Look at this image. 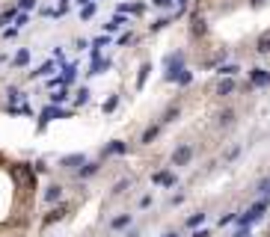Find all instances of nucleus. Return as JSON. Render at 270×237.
I'll return each mask as SVG.
<instances>
[{
    "mask_svg": "<svg viewBox=\"0 0 270 237\" xmlns=\"http://www.w3.org/2000/svg\"><path fill=\"white\" fill-rule=\"evenodd\" d=\"M152 184H155V187H163V190L178 187V169L169 166V169H158V172H152Z\"/></svg>",
    "mask_w": 270,
    "mask_h": 237,
    "instance_id": "3",
    "label": "nucleus"
},
{
    "mask_svg": "<svg viewBox=\"0 0 270 237\" xmlns=\"http://www.w3.org/2000/svg\"><path fill=\"white\" fill-rule=\"evenodd\" d=\"M116 9H119V12H125V15H131V18L146 15V3H119Z\"/></svg>",
    "mask_w": 270,
    "mask_h": 237,
    "instance_id": "19",
    "label": "nucleus"
},
{
    "mask_svg": "<svg viewBox=\"0 0 270 237\" xmlns=\"http://www.w3.org/2000/svg\"><path fill=\"white\" fill-rule=\"evenodd\" d=\"M68 116H71V110H65V107H59V104H48V107L39 113V131H45V125H48V122L68 119Z\"/></svg>",
    "mask_w": 270,
    "mask_h": 237,
    "instance_id": "4",
    "label": "nucleus"
},
{
    "mask_svg": "<svg viewBox=\"0 0 270 237\" xmlns=\"http://www.w3.org/2000/svg\"><path fill=\"white\" fill-rule=\"evenodd\" d=\"M131 148H128V142L125 140H110L104 148H101V160H107V157H125Z\"/></svg>",
    "mask_w": 270,
    "mask_h": 237,
    "instance_id": "8",
    "label": "nucleus"
},
{
    "mask_svg": "<svg viewBox=\"0 0 270 237\" xmlns=\"http://www.w3.org/2000/svg\"><path fill=\"white\" fill-rule=\"evenodd\" d=\"M265 3H268V0H250V6H253V9H259V6H265Z\"/></svg>",
    "mask_w": 270,
    "mask_h": 237,
    "instance_id": "47",
    "label": "nucleus"
},
{
    "mask_svg": "<svg viewBox=\"0 0 270 237\" xmlns=\"http://www.w3.org/2000/svg\"><path fill=\"white\" fill-rule=\"evenodd\" d=\"M77 6H86V3H98V0H74Z\"/></svg>",
    "mask_w": 270,
    "mask_h": 237,
    "instance_id": "48",
    "label": "nucleus"
},
{
    "mask_svg": "<svg viewBox=\"0 0 270 237\" xmlns=\"http://www.w3.org/2000/svg\"><path fill=\"white\" fill-rule=\"evenodd\" d=\"M172 83H175V86H190V83H193V71L184 65V68L175 74V80H172Z\"/></svg>",
    "mask_w": 270,
    "mask_h": 237,
    "instance_id": "27",
    "label": "nucleus"
},
{
    "mask_svg": "<svg viewBox=\"0 0 270 237\" xmlns=\"http://www.w3.org/2000/svg\"><path fill=\"white\" fill-rule=\"evenodd\" d=\"M137 208H140V211L155 208V193H143V196H140V202H137Z\"/></svg>",
    "mask_w": 270,
    "mask_h": 237,
    "instance_id": "33",
    "label": "nucleus"
},
{
    "mask_svg": "<svg viewBox=\"0 0 270 237\" xmlns=\"http://www.w3.org/2000/svg\"><path fill=\"white\" fill-rule=\"evenodd\" d=\"M247 237H253V235H247Z\"/></svg>",
    "mask_w": 270,
    "mask_h": 237,
    "instance_id": "49",
    "label": "nucleus"
},
{
    "mask_svg": "<svg viewBox=\"0 0 270 237\" xmlns=\"http://www.w3.org/2000/svg\"><path fill=\"white\" fill-rule=\"evenodd\" d=\"M30 56H33L30 47H18V53L9 59V65H12V68H27V65H30Z\"/></svg>",
    "mask_w": 270,
    "mask_h": 237,
    "instance_id": "18",
    "label": "nucleus"
},
{
    "mask_svg": "<svg viewBox=\"0 0 270 237\" xmlns=\"http://www.w3.org/2000/svg\"><path fill=\"white\" fill-rule=\"evenodd\" d=\"M59 3H62V0H59Z\"/></svg>",
    "mask_w": 270,
    "mask_h": 237,
    "instance_id": "50",
    "label": "nucleus"
},
{
    "mask_svg": "<svg viewBox=\"0 0 270 237\" xmlns=\"http://www.w3.org/2000/svg\"><path fill=\"white\" fill-rule=\"evenodd\" d=\"M48 98H51V104H59V107H62V104L68 101V89H65V86H56Z\"/></svg>",
    "mask_w": 270,
    "mask_h": 237,
    "instance_id": "28",
    "label": "nucleus"
},
{
    "mask_svg": "<svg viewBox=\"0 0 270 237\" xmlns=\"http://www.w3.org/2000/svg\"><path fill=\"white\" fill-rule=\"evenodd\" d=\"M238 89H241V86H238L235 77H220V83L214 86V95H220V98H232Z\"/></svg>",
    "mask_w": 270,
    "mask_h": 237,
    "instance_id": "12",
    "label": "nucleus"
},
{
    "mask_svg": "<svg viewBox=\"0 0 270 237\" xmlns=\"http://www.w3.org/2000/svg\"><path fill=\"white\" fill-rule=\"evenodd\" d=\"M110 65H113V62H110V56H95V59H92L89 74H107V71H110Z\"/></svg>",
    "mask_w": 270,
    "mask_h": 237,
    "instance_id": "20",
    "label": "nucleus"
},
{
    "mask_svg": "<svg viewBox=\"0 0 270 237\" xmlns=\"http://www.w3.org/2000/svg\"><path fill=\"white\" fill-rule=\"evenodd\" d=\"M256 53H262V56H268L270 53V30L268 33H262V36L256 39Z\"/></svg>",
    "mask_w": 270,
    "mask_h": 237,
    "instance_id": "26",
    "label": "nucleus"
},
{
    "mask_svg": "<svg viewBox=\"0 0 270 237\" xmlns=\"http://www.w3.org/2000/svg\"><path fill=\"white\" fill-rule=\"evenodd\" d=\"M250 83L256 89H270V68H262V65L250 68Z\"/></svg>",
    "mask_w": 270,
    "mask_h": 237,
    "instance_id": "11",
    "label": "nucleus"
},
{
    "mask_svg": "<svg viewBox=\"0 0 270 237\" xmlns=\"http://www.w3.org/2000/svg\"><path fill=\"white\" fill-rule=\"evenodd\" d=\"M0 36H3V39H6V42H12V39H18V27H15V24H12V27H9V24H6V27H3V33H0Z\"/></svg>",
    "mask_w": 270,
    "mask_h": 237,
    "instance_id": "37",
    "label": "nucleus"
},
{
    "mask_svg": "<svg viewBox=\"0 0 270 237\" xmlns=\"http://www.w3.org/2000/svg\"><path fill=\"white\" fill-rule=\"evenodd\" d=\"M15 3H18L21 12H36L39 9V0H15Z\"/></svg>",
    "mask_w": 270,
    "mask_h": 237,
    "instance_id": "34",
    "label": "nucleus"
},
{
    "mask_svg": "<svg viewBox=\"0 0 270 237\" xmlns=\"http://www.w3.org/2000/svg\"><path fill=\"white\" fill-rule=\"evenodd\" d=\"M217 74H220V77H238V74H241V65H238V62H220V65H217Z\"/></svg>",
    "mask_w": 270,
    "mask_h": 237,
    "instance_id": "23",
    "label": "nucleus"
},
{
    "mask_svg": "<svg viewBox=\"0 0 270 237\" xmlns=\"http://www.w3.org/2000/svg\"><path fill=\"white\" fill-rule=\"evenodd\" d=\"M122 237H143V229L140 226H131L128 232H122Z\"/></svg>",
    "mask_w": 270,
    "mask_h": 237,
    "instance_id": "44",
    "label": "nucleus"
},
{
    "mask_svg": "<svg viewBox=\"0 0 270 237\" xmlns=\"http://www.w3.org/2000/svg\"><path fill=\"white\" fill-rule=\"evenodd\" d=\"M134 223H137V217H134L131 211H116V214L107 220V235H122V232H128Z\"/></svg>",
    "mask_w": 270,
    "mask_h": 237,
    "instance_id": "2",
    "label": "nucleus"
},
{
    "mask_svg": "<svg viewBox=\"0 0 270 237\" xmlns=\"http://www.w3.org/2000/svg\"><path fill=\"white\" fill-rule=\"evenodd\" d=\"M175 21V12H166V15H161V18H155L152 24H149V36H155V33H161L163 27H169Z\"/></svg>",
    "mask_w": 270,
    "mask_h": 237,
    "instance_id": "17",
    "label": "nucleus"
},
{
    "mask_svg": "<svg viewBox=\"0 0 270 237\" xmlns=\"http://www.w3.org/2000/svg\"><path fill=\"white\" fill-rule=\"evenodd\" d=\"M65 199V187L59 184V181H51L48 187H45V193H42V202L45 205H56V202H62Z\"/></svg>",
    "mask_w": 270,
    "mask_h": 237,
    "instance_id": "10",
    "label": "nucleus"
},
{
    "mask_svg": "<svg viewBox=\"0 0 270 237\" xmlns=\"http://www.w3.org/2000/svg\"><path fill=\"white\" fill-rule=\"evenodd\" d=\"M68 217V205L65 202H56V205H51V211L42 217V229H51L54 223H62Z\"/></svg>",
    "mask_w": 270,
    "mask_h": 237,
    "instance_id": "5",
    "label": "nucleus"
},
{
    "mask_svg": "<svg viewBox=\"0 0 270 237\" xmlns=\"http://www.w3.org/2000/svg\"><path fill=\"white\" fill-rule=\"evenodd\" d=\"M36 12H39L42 18H54V12H56V9H54V6H39Z\"/></svg>",
    "mask_w": 270,
    "mask_h": 237,
    "instance_id": "41",
    "label": "nucleus"
},
{
    "mask_svg": "<svg viewBox=\"0 0 270 237\" xmlns=\"http://www.w3.org/2000/svg\"><path fill=\"white\" fill-rule=\"evenodd\" d=\"M77 9H80V21H92V18H95V12H98V9H95V3H86V6H77Z\"/></svg>",
    "mask_w": 270,
    "mask_h": 237,
    "instance_id": "31",
    "label": "nucleus"
},
{
    "mask_svg": "<svg viewBox=\"0 0 270 237\" xmlns=\"http://www.w3.org/2000/svg\"><path fill=\"white\" fill-rule=\"evenodd\" d=\"M116 107H119V95L113 92V95H110V98L101 104V113H104V116H110V113H116Z\"/></svg>",
    "mask_w": 270,
    "mask_h": 237,
    "instance_id": "30",
    "label": "nucleus"
},
{
    "mask_svg": "<svg viewBox=\"0 0 270 237\" xmlns=\"http://www.w3.org/2000/svg\"><path fill=\"white\" fill-rule=\"evenodd\" d=\"M86 160H89V157H86L83 151H74V154H65V157H59V160H56V166H59L62 172H77V169H80Z\"/></svg>",
    "mask_w": 270,
    "mask_h": 237,
    "instance_id": "7",
    "label": "nucleus"
},
{
    "mask_svg": "<svg viewBox=\"0 0 270 237\" xmlns=\"http://www.w3.org/2000/svg\"><path fill=\"white\" fill-rule=\"evenodd\" d=\"M30 18H33V12H18V18H15L12 24L21 30V27H27V24H30Z\"/></svg>",
    "mask_w": 270,
    "mask_h": 237,
    "instance_id": "35",
    "label": "nucleus"
},
{
    "mask_svg": "<svg viewBox=\"0 0 270 237\" xmlns=\"http://www.w3.org/2000/svg\"><path fill=\"white\" fill-rule=\"evenodd\" d=\"M137 42H140V36H137L131 27H125V33L116 39V45H119V47H131V45H137Z\"/></svg>",
    "mask_w": 270,
    "mask_h": 237,
    "instance_id": "22",
    "label": "nucleus"
},
{
    "mask_svg": "<svg viewBox=\"0 0 270 237\" xmlns=\"http://www.w3.org/2000/svg\"><path fill=\"white\" fill-rule=\"evenodd\" d=\"M101 166H104V160H101V157H98V160H86V163H83V166H80V169L74 172V178H77V181L83 184V181L95 178V175L101 172Z\"/></svg>",
    "mask_w": 270,
    "mask_h": 237,
    "instance_id": "9",
    "label": "nucleus"
},
{
    "mask_svg": "<svg viewBox=\"0 0 270 237\" xmlns=\"http://www.w3.org/2000/svg\"><path fill=\"white\" fill-rule=\"evenodd\" d=\"M71 47H74L77 53H83V50H89V47H92V39H83V36H77V39L71 42Z\"/></svg>",
    "mask_w": 270,
    "mask_h": 237,
    "instance_id": "32",
    "label": "nucleus"
},
{
    "mask_svg": "<svg viewBox=\"0 0 270 237\" xmlns=\"http://www.w3.org/2000/svg\"><path fill=\"white\" fill-rule=\"evenodd\" d=\"M193 157H196L193 142H178V145L172 148V154H169V166L184 169V166H190V163H193Z\"/></svg>",
    "mask_w": 270,
    "mask_h": 237,
    "instance_id": "1",
    "label": "nucleus"
},
{
    "mask_svg": "<svg viewBox=\"0 0 270 237\" xmlns=\"http://www.w3.org/2000/svg\"><path fill=\"white\" fill-rule=\"evenodd\" d=\"M238 157H241V145H232V148L226 151V157H223V160H226V163H232V160H238Z\"/></svg>",
    "mask_w": 270,
    "mask_h": 237,
    "instance_id": "38",
    "label": "nucleus"
},
{
    "mask_svg": "<svg viewBox=\"0 0 270 237\" xmlns=\"http://www.w3.org/2000/svg\"><path fill=\"white\" fill-rule=\"evenodd\" d=\"M178 116H181V101H169V104H166V110L161 113V119H158V122H161V125H172Z\"/></svg>",
    "mask_w": 270,
    "mask_h": 237,
    "instance_id": "14",
    "label": "nucleus"
},
{
    "mask_svg": "<svg viewBox=\"0 0 270 237\" xmlns=\"http://www.w3.org/2000/svg\"><path fill=\"white\" fill-rule=\"evenodd\" d=\"M131 187H134V178H119V181L110 187V199H122L125 193H131Z\"/></svg>",
    "mask_w": 270,
    "mask_h": 237,
    "instance_id": "16",
    "label": "nucleus"
},
{
    "mask_svg": "<svg viewBox=\"0 0 270 237\" xmlns=\"http://www.w3.org/2000/svg\"><path fill=\"white\" fill-rule=\"evenodd\" d=\"M6 98L15 104V101H21V98H24V92H21L18 86H6Z\"/></svg>",
    "mask_w": 270,
    "mask_h": 237,
    "instance_id": "36",
    "label": "nucleus"
},
{
    "mask_svg": "<svg viewBox=\"0 0 270 237\" xmlns=\"http://www.w3.org/2000/svg\"><path fill=\"white\" fill-rule=\"evenodd\" d=\"M190 36H193V39H205V36H208V18H205L199 9L190 12Z\"/></svg>",
    "mask_w": 270,
    "mask_h": 237,
    "instance_id": "6",
    "label": "nucleus"
},
{
    "mask_svg": "<svg viewBox=\"0 0 270 237\" xmlns=\"http://www.w3.org/2000/svg\"><path fill=\"white\" fill-rule=\"evenodd\" d=\"M89 95H92V92H89V86L74 89V107H77V110H80V107H86V104H89Z\"/></svg>",
    "mask_w": 270,
    "mask_h": 237,
    "instance_id": "25",
    "label": "nucleus"
},
{
    "mask_svg": "<svg viewBox=\"0 0 270 237\" xmlns=\"http://www.w3.org/2000/svg\"><path fill=\"white\" fill-rule=\"evenodd\" d=\"M184 199H187L184 193H172V196H169V208H181V205H184Z\"/></svg>",
    "mask_w": 270,
    "mask_h": 237,
    "instance_id": "39",
    "label": "nucleus"
},
{
    "mask_svg": "<svg viewBox=\"0 0 270 237\" xmlns=\"http://www.w3.org/2000/svg\"><path fill=\"white\" fill-rule=\"evenodd\" d=\"M205 220H208V214H205V211H196V214H190V217L184 220V229H190V232H193V229L205 226Z\"/></svg>",
    "mask_w": 270,
    "mask_h": 237,
    "instance_id": "24",
    "label": "nucleus"
},
{
    "mask_svg": "<svg viewBox=\"0 0 270 237\" xmlns=\"http://www.w3.org/2000/svg\"><path fill=\"white\" fill-rule=\"evenodd\" d=\"M259 193H262V196H270V178H262V181H259Z\"/></svg>",
    "mask_w": 270,
    "mask_h": 237,
    "instance_id": "43",
    "label": "nucleus"
},
{
    "mask_svg": "<svg viewBox=\"0 0 270 237\" xmlns=\"http://www.w3.org/2000/svg\"><path fill=\"white\" fill-rule=\"evenodd\" d=\"M33 169H36V175H45V172H48L51 166H48L45 160H36V163H33Z\"/></svg>",
    "mask_w": 270,
    "mask_h": 237,
    "instance_id": "42",
    "label": "nucleus"
},
{
    "mask_svg": "<svg viewBox=\"0 0 270 237\" xmlns=\"http://www.w3.org/2000/svg\"><path fill=\"white\" fill-rule=\"evenodd\" d=\"M149 71H152V62L146 59V62H140V74H137V89H143L146 86V80H149Z\"/></svg>",
    "mask_w": 270,
    "mask_h": 237,
    "instance_id": "29",
    "label": "nucleus"
},
{
    "mask_svg": "<svg viewBox=\"0 0 270 237\" xmlns=\"http://www.w3.org/2000/svg\"><path fill=\"white\" fill-rule=\"evenodd\" d=\"M161 131H163L161 122H149V125L143 128V134H140V145H152V142L161 137Z\"/></svg>",
    "mask_w": 270,
    "mask_h": 237,
    "instance_id": "13",
    "label": "nucleus"
},
{
    "mask_svg": "<svg viewBox=\"0 0 270 237\" xmlns=\"http://www.w3.org/2000/svg\"><path fill=\"white\" fill-rule=\"evenodd\" d=\"M235 119H238V113H235L232 107H226V110H220V113H217V125H220V128H232V125H235Z\"/></svg>",
    "mask_w": 270,
    "mask_h": 237,
    "instance_id": "21",
    "label": "nucleus"
},
{
    "mask_svg": "<svg viewBox=\"0 0 270 237\" xmlns=\"http://www.w3.org/2000/svg\"><path fill=\"white\" fill-rule=\"evenodd\" d=\"M161 237H181V232H178V229H166Z\"/></svg>",
    "mask_w": 270,
    "mask_h": 237,
    "instance_id": "46",
    "label": "nucleus"
},
{
    "mask_svg": "<svg viewBox=\"0 0 270 237\" xmlns=\"http://www.w3.org/2000/svg\"><path fill=\"white\" fill-rule=\"evenodd\" d=\"M232 223H238V214H223V217H220V229H226V226H232Z\"/></svg>",
    "mask_w": 270,
    "mask_h": 237,
    "instance_id": "40",
    "label": "nucleus"
},
{
    "mask_svg": "<svg viewBox=\"0 0 270 237\" xmlns=\"http://www.w3.org/2000/svg\"><path fill=\"white\" fill-rule=\"evenodd\" d=\"M56 65H59V62H56V59L51 56V59H48V62H42L39 68H33V71H27V77H30V80H39V77H51V71H54Z\"/></svg>",
    "mask_w": 270,
    "mask_h": 237,
    "instance_id": "15",
    "label": "nucleus"
},
{
    "mask_svg": "<svg viewBox=\"0 0 270 237\" xmlns=\"http://www.w3.org/2000/svg\"><path fill=\"white\" fill-rule=\"evenodd\" d=\"M190 237H211V229L199 226V229H193V235H190Z\"/></svg>",
    "mask_w": 270,
    "mask_h": 237,
    "instance_id": "45",
    "label": "nucleus"
}]
</instances>
